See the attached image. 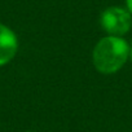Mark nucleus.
<instances>
[{"label": "nucleus", "mask_w": 132, "mask_h": 132, "mask_svg": "<svg viewBox=\"0 0 132 132\" xmlns=\"http://www.w3.org/2000/svg\"><path fill=\"white\" fill-rule=\"evenodd\" d=\"M129 56V47L120 36H106L97 42L92 58L95 68L102 74L117 73Z\"/></svg>", "instance_id": "nucleus-1"}, {"label": "nucleus", "mask_w": 132, "mask_h": 132, "mask_svg": "<svg viewBox=\"0 0 132 132\" xmlns=\"http://www.w3.org/2000/svg\"><path fill=\"white\" fill-rule=\"evenodd\" d=\"M126 5H127V11L132 14V0H126Z\"/></svg>", "instance_id": "nucleus-4"}, {"label": "nucleus", "mask_w": 132, "mask_h": 132, "mask_svg": "<svg viewBox=\"0 0 132 132\" xmlns=\"http://www.w3.org/2000/svg\"><path fill=\"white\" fill-rule=\"evenodd\" d=\"M26 132H32V131H26Z\"/></svg>", "instance_id": "nucleus-6"}, {"label": "nucleus", "mask_w": 132, "mask_h": 132, "mask_svg": "<svg viewBox=\"0 0 132 132\" xmlns=\"http://www.w3.org/2000/svg\"><path fill=\"white\" fill-rule=\"evenodd\" d=\"M101 25L111 36H120L129 31L132 25L131 13L119 7H110L101 14Z\"/></svg>", "instance_id": "nucleus-2"}, {"label": "nucleus", "mask_w": 132, "mask_h": 132, "mask_svg": "<svg viewBox=\"0 0 132 132\" xmlns=\"http://www.w3.org/2000/svg\"><path fill=\"white\" fill-rule=\"evenodd\" d=\"M18 51V39L16 34L5 25L0 23V66L11 62Z\"/></svg>", "instance_id": "nucleus-3"}, {"label": "nucleus", "mask_w": 132, "mask_h": 132, "mask_svg": "<svg viewBox=\"0 0 132 132\" xmlns=\"http://www.w3.org/2000/svg\"><path fill=\"white\" fill-rule=\"evenodd\" d=\"M129 57H131V60H132V48H129Z\"/></svg>", "instance_id": "nucleus-5"}]
</instances>
